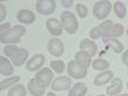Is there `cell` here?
I'll use <instances>...</instances> for the list:
<instances>
[{
    "label": "cell",
    "instance_id": "8",
    "mask_svg": "<svg viewBox=\"0 0 128 96\" xmlns=\"http://www.w3.org/2000/svg\"><path fill=\"white\" fill-rule=\"evenodd\" d=\"M72 86V80L70 76H58L54 79L51 83V89L52 91H64V90L70 89Z\"/></svg>",
    "mask_w": 128,
    "mask_h": 96
},
{
    "label": "cell",
    "instance_id": "26",
    "mask_svg": "<svg viewBox=\"0 0 128 96\" xmlns=\"http://www.w3.org/2000/svg\"><path fill=\"white\" fill-rule=\"evenodd\" d=\"M2 51L5 53V55H6V58H8L10 60H13L16 56L18 53H19L20 48H18L15 45H6Z\"/></svg>",
    "mask_w": 128,
    "mask_h": 96
},
{
    "label": "cell",
    "instance_id": "38",
    "mask_svg": "<svg viewBox=\"0 0 128 96\" xmlns=\"http://www.w3.org/2000/svg\"><path fill=\"white\" fill-rule=\"evenodd\" d=\"M127 88H128V82H127Z\"/></svg>",
    "mask_w": 128,
    "mask_h": 96
},
{
    "label": "cell",
    "instance_id": "9",
    "mask_svg": "<svg viewBox=\"0 0 128 96\" xmlns=\"http://www.w3.org/2000/svg\"><path fill=\"white\" fill-rule=\"evenodd\" d=\"M47 48H48V52L51 55L56 56V58L62 56L64 53V49H65L63 41L58 38H51L47 43Z\"/></svg>",
    "mask_w": 128,
    "mask_h": 96
},
{
    "label": "cell",
    "instance_id": "7",
    "mask_svg": "<svg viewBox=\"0 0 128 96\" xmlns=\"http://www.w3.org/2000/svg\"><path fill=\"white\" fill-rule=\"evenodd\" d=\"M35 7H36L37 13L42 15H49L54 13V11L56 10V1L55 0H36Z\"/></svg>",
    "mask_w": 128,
    "mask_h": 96
},
{
    "label": "cell",
    "instance_id": "13",
    "mask_svg": "<svg viewBox=\"0 0 128 96\" xmlns=\"http://www.w3.org/2000/svg\"><path fill=\"white\" fill-rule=\"evenodd\" d=\"M113 79H114V73L112 70H104V72H101L100 74H98L96 76L94 80H93V83L97 87H101L110 83Z\"/></svg>",
    "mask_w": 128,
    "mask_h": 96
},
{
    "label": "cell",
    "instance_id": "35",
    "mask_svg": "<svg viewBox=\"0 0 128 96\" xmlns=\"http://www.w3.org/2000/svg\"><path fill=\"white\" fill-rule=\"evenodd\" d=\"M116 96H128V94H119V95Z\"/></svg>",
    "mask_w": 128,
    "mask_h": 96
},
{
    "label": "cell",
    "instance_id": "36",
    "mask_svg": "<svg viewBox=\"0 0 128 96\" xmlns=\"http://www.w3.org/2000/svg\"><path fill=\"white\" fill-rule=\"evenodd\" d=\"M126 34H127V36H128V29H127V31H126Z\"/></svg>",
    "mask_w": 128,
    "mask_h": 96
},
{
    "label": "cell",
    "instance_id": "5",
    "mask_svg": "<svg viewBox=\"0 0 128 96\" xmlns=\"http://www.w3.org/2000/svg\"><path fill=\"white\" fill-rule=\"evenodd\" d=\"M66 73L72 79H84L88 75V68L76 60H71L66 66Z\"/></svg>",
    "mask_w": 128,
    "mask_h": 96
},
{
    "label": "cell",
    "instance_id": "10",
    "mask_svg": "<svg viewBox=\"0 0 128 96\" xmlns=\"http://www.w3.org/2000/svg\"><path fill=\"white\" fill-rule=\"evenodd\" d=\"M46 56L43 54H36L33 58H30L26 63V69L28 72H38L42 66L44 65Z\"/></svg>",
    "mask_w": 128,
    "mask_h": 96
},
{
    "label": "cell",
    "instance_id": "15",
    "mask_svg": "<svg viewBox=\"0 0 128 96\" xmlns=\"http://www.w3.org/2000/svg\"><path fill=\"white\" fill-rule=\"evenodd\" d=\"M79 49L88 53L91 56H94V55L97 54L98 46L91 39H83V40L79 42Z\"/></svg>",
    "mask_w": 128,
    "mask_h": 96
},
{
    "label": "cell",
    "instance_id": "37",
    "mask_svg": "<svg viewBox=\"0 0 128 96\" xmlns=\"http://www.w3.org/2000/svg\"><path fill=\"white\" fill-rule=\"evenodd\" d=\"M99 96H106V95H99Z\"/></svg>",
    "mask_w": 128,
    "mask_h": 96
},
{
    "label": "cell",
    "instance_id": "20",
    "mask_svg": "<svg viewBox=\"0 0 128 96\" xmlns=\"http://www.w3.org/2000/svg\"><path fill=\"white\" fill-rule=\"evenodd\" d=\"M104 43L108 48H111L112 51L114 52V53H116V54L124 53V51H125L124 45L119 41L118 39H104Z\"/></svg>",
    "mask_w": 128,
    "mask_h": 96
},
{
    "label": "cell",
    "instance_id": "31",
    "mask_svg": "<svg viewBox=\"0 0 128 96\" xmlns=\"http://www.w3.org/2000/svg\"><path fill=\"white\" fill-rule=\"evenodd\" d=\"M10 28H12V26H10V22H2L1 26H0V35L4 34V33H6Z\"/></svg>",
    "mask_w": 128,
    "mask_h": 96
},
{
    "label": "cell",
    "instance_id": "14",
    "mask_svg": "<svg viewBox=\"0 0 128 96\" xmlns=\"http://www.w3.org/2000/svg\"><path fill=\"white\" fill-rule=\"evenodd\" d=\"M122 88H124V82H122V80L119 79V77H114V79L111 81L110 86L107 87L106 94H107L108 96H116L121 93Z\"/></svg>",
    "mask_w": 128,
    "mask_h": 96
},
{
    "label": "cell",
    "instance_id": "28",
    "mask_svg": "<svg viewBox=\"0 0 128 96\" xmlns=\"http://www.w3.org/2000/svg\"><path fill=\"white\" fill-rule=\"evenodd\" d=\"M88 35H90V38L91 40H98V39H100L102 36V32H101V27L98 25L96 27H93L91 31L88 32Z\"/></svg>",
    "mask_w": 128,
    "mask_h": 96
},
{
    "label": "cell",
    "instance_id": "17",
    "mask_svg": "<svg viewBox=\"0 0 128 96\" xmlns=\"http://www.w3.org/2000/svg\"><path fill=\"white\" fill-rule=\"evenodd\" d=\"M14 73V65L5 56H0V74L2 76H10Z\"/></svg>",
    "mask_w": 128,
    "mask_h": 96
},
{
    "label": "cell",
    "instance_id": "32",
    "mask_svg": "<svg viewBox=\"0 0 128 96\" xmlns=\"http://www.w3.org/2000/svg\"><path fill=\"white\" fill-rule=\"evenodd\" d=\"M62 6L65 7V8H70L74 5V0H61Z\"/></svg>",
    "mask_w": 128,
    "mask_h": 96
},
{
    "label": "cell",
    "instance_id": "29",
    "mask_svg": "<svg viewBox=\"0 0 128 96\" xmlns=\"http://www.w3.org/2000/svg\"><path fill=\"white\" fill-rule=\"evenodd\" d=\"M76 12L78 13L79 18L84 19V18L88 17V8L85 6L84 4H77V5H76Z\"/></svg>",
    "mask_w": 128,
    "mask_h": 96
},
{
    "label": "cell",
    "instance_id": "24",
    "mask_svg": "<svg viewBox=\"0 0 128 96\" xmlns=\"http://www.w3.org/2000/svg\"><path fill=\"white\" fill-rule=\"evenodd\" d=\"M7 96H27V89L24 84H15L10 88Z\"/></svg>",
    "mask_w": 128,
    "mask_h": 96
},
{
    "label": "cell",
    "instance_id": "39",
    "mask_svg": "<svg viewBox=\"0 0 128 96\" xmlns=\"http://www.w3.org/2000/svg\"><path fill=\"white\" fill-rule=\"evenodd\" d=\"M127 69H128V67H127Z\"/></svg>",
    "mask_w": 128,
    "mask_h": 96
},
{
    "label": "cell",
    "instance_id": "12",
    "mask_svg": "<svg viewBox=\"0 0 128 96\" xmlns=\"http://www.w3.org/2000/svg\"><path fill=\"white\" fill-rule=\"evenodd\" d=\"M16 20L21 25H32L33 22H35L36 17L35 13L30 10H20L16 13Z\"/></svg>",
    "mask_w": 128,
    "mask_h": 96
},
{
    "label": "cell",
    "instance_id": "30",
    "mask_svg": "<svg viewBox=\"0 0 128 96\" xmlns=\"http://www.w3.org/2000/svg\"><path fill=\"white\" fill-rule=\"evenodd\" d=\"M0 13H1L0 14V22L2 24V21L5 20V18H6V15H7V10L4 4H0Z\"/></svg>",
    "mask_w": 128,
    "mask_h": 96
},
{
    "label": "cell",
    "instance_id": "18",
    "mask_svg": "<svg viewBox=\"0 0 128 96\" xmlns=\"http://www.w3.org/2000/svg\"><path fill=\"white\" fill-rule=\"evenodd\" d=\"M88 93V87L83 82H78L69 89L68 96H85Z\"/></svg>",
    "mask_w": 128,
    "mask_h": 96
},
{
    "label": "cell",
    "instance_id": "23",
    "mask_svg": "<svg viewBox=\"0 0 128 96\" xmlns=\"http://www.w3.org/2000/svg\"><path fill=\"white\" fill-rule=\"evenodd\" d=\"M21 80L20 76H12V77H8V79H4L0 83V90H6L7 88H12L13 86L18 84V82Z\"/></svg>",
    "mask_w": 128,
    "mask_h": 96
},
{
    "label": "cell",
    "instance_id": "4",
    "mask_svg": "<svg viewBox=\"0 0 128 96\" xmlns=\"http://www.w3.org/2000/svg\"><path fill=\"white\" fill-rule=\"evenodd\" d=\"M93 15L98 20H104L112 11V3L108 0H99L93 5Z\"/></svg>",
    "mask_w": 128,
    "mask_h": 96
},
{
    "label": "cell",
    "instance_id": "21",
    "mask_svg": "<svg viewBox=\"0 0 128 96\" xmlns=\"http://www.w3.org/2000/svg\"><path fill=\"white\" fill-rule=\"evenodd\" d=\"M91 55L88 54V53H86V52L84 51H79L76 53V55H74V60L76 61H78L79 63H82V65L84 66V67H86V68H88L90 66L92 65L91 63Z\"/></svg>",
    "mask_w": 128,
    "mask_h": 96
},
{
    "label": "cell",
    "instance_id": "2",
    "mask_svg": "<svg viewBox=\"0 0 128 96\" xmlns=\"http://www.w3.org/2000/svg\"><path fill=\"white\" fill-rule=\"evenodd\" d=\"M99 26L102 32V39H116L125 33V28L121 24H113L112 20H105Z\"/></svg>",
    "mask_w": 128,
    "mask_h": 96
},
{
    "label": "cell",
    "instance_id": "6",
    "mask_svg": "<svg viewBox=\"0 0 128 96\" xmlns=\"http://www.w3.org/2000/svg\"><path fill=\"white\" fill-rule=\"evenodd\" d=\"M35 79L42 87L48 88L49 86H51L52 80H54V72L51 68H41L38 72L35 74Z\"/></svg>",
    "mask_w": 128,
    "mask_h": 96
},
{
    "label": "cell",
    "instance_id": "19",
    "mask_svg": "<svg viewBox=\"0 0 128 96\" xmlns=\"http://www.w3.org/2000/svg\"><path fill=\"white\" fill-rule=\"evenodd\" d=\"M28 51L26 48H20V51L19 53L16 54V56L12 60V63L14 65V67H21V66H24V63H27V60H28Z\"/></svg>",
    "mask_w": 128,
    "mask_h": 96
},
{
    "label": "cell",
    "instance_id": "22",
    "mask_svg": "<svg viewBox=\"0 0 128 96\" xmlns=\"http://www.w3.org/2000/svg\"><path fill=\"white\" fill-rule=\"evenodd\" d=\"M113 10H114V13L116 15V18L119 19H124L127 14V8H126V5L122 1H115L113 3Z\"/></svg>",
    "mask_w": 128,
    "mask_h": 96
},
{
    "label": "cell",
    "instance_id": "27",
    "mask_svg": "<svg viewBox=\"0 0 128 96\" xmlns=\"http://www.w3.org/2000/svg\"><path fill=\"white\" fill-rule=\"evenodd\" d=\"M50 68L52 69V72L57 73V74H63L64 70H66L65 63H64L62 60H54V61H50Z\"/></svg>",
    "mask_w": 128,
    "mask_h": 96
},
{
    "label": "cell",
    "instance_id": "3",
    "mask_svg": "<svg viewBox=\"0 0 128 96\" xmlns=\"http://www.w3.org/2000/svg\"><path fill=\"white\" fill-rule=\"evenodd\" d=\"M61 24L63 29L69 34H74L79 27L76 15L70 11H64L61 13Z\"/></svg>",
    "mask_w": 128,
    "mask_h": 96
},
{
    "label": "cell",
    "instance_id": "11",
    "mask_svg": "<svg viewBox=\"0 0 128 96\" xmlns=\"http://www.w3.org/2000/svg\"><path fill=\"white\" fill-rule=\"evenodd\" d=\"M46 26H47V31L52 35V38H58L63 33V27H62L61 21H58L57 19H54V18L48 19Z\"/></svg>",
    "mask_w": 128,
    "mask_h": 96
},
{
    "label": "cell",
    "instance_id": "1",
    "mask_svg": "<svg viewBox=\"0 0 128 96\" xmlns=\"http://www.w3.org/2000/svg\"><path fill=\"white\" fill-rule=\"evenodd\" d=\"M26 34V27L24 25L12 26L6 33L0 35V42L4 45H15L21 41V38Z\"/></svg>",
    "mask_w": 128,
    "mask_h": 96
},
{
    "label": "cell",
    "instance_id": "25",
    "mask_svg": "<svg viewBox=\"0 0 128 96\" xmlns=\"http://www.w3.org/2000/svg\"><path fill=\"white\" fill-rule=\"evenodd\" d=\"M92 68L94 69V70H100V72H104V70H107L110 68V62L107 60H105V59H97V60H93L92 62Z\"/></svg>",
    "mask_w": 128,
    "mask_h": 96
},
{
    "label": "cell",
    "instance_id": "34",
    "mask_svg": "<svg viewBox=\"0 0 128 96\" xmlns=\"http://www.w3.org/2000/svg\"><path fill=\"white\" fill-rule=\"evenodd\" d=\"M47 96H56V94L54 91H50V93H47Z\"/></svg>",
    "mask_w": 128,
    "mask_h": 96
},
{
    "label": "cell",
    "instance_id": "33",
    "mask_svg": "<svg viewBox=\"0 0 128 96\" xmlns=\"http://www.w3.org/2000/svg\"><path fill=\"white\" fill-rule=\"evenodd\" d=\"M121 61H122V63H124V65L127 66V67H128V49H127V51H125L124 53H122Z\"/></svg>",
    "mask_w": 128,
    "mask_h": 96
},
{
    "label": "cell",
    "instance_id": "16",
    "mask_svg": "<svg viewBox=\"0 0 128 96\" xmlns=\"http://www.w3.org/2000/svg\"><path fill=\"white\" fill-rule=\"evenodd\" d=\"M27 88H28V91L33 96H43L44 93H46V89H47V88H44V87L41 86L40 83L36 81L35 77L28 81Z\"/></svg>",
    "mask_w": 128,
    "mask_h": 96
}]
</instances>
